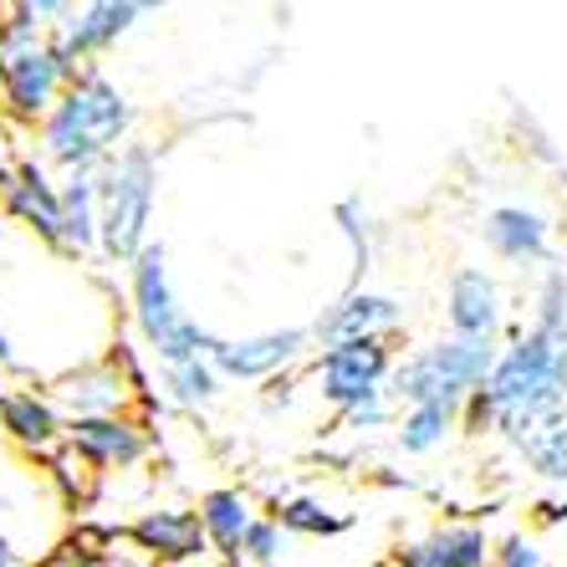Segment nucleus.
I'll return each instance as SVG.
<instances>
[{
  "instance_id": "29",
  "label": "nucleus",
  "mask_w": 567,
  "mask_h": 567,
  "mask_svg": "<svg viewBox=\"0 0 567 567\" xmlns=\"http://www.w3.org/2000/svg\"><path fill=\"white\" fill-rule=\"evenodd\" d=\"M491 567H553L547 553H542V542L527 537V532H506L496 542V553H491Z\"/></svg>"
},
{
  "instance_id": "13",
  "label": "nucleus",
  "mask_w": 567,
  "mask_h": 567,
  "mask_svg": "<svg viewBox=\"0 0 567 567\" xmlns=\"http://www.w3.org/2000/svg\"><path fill=\"white\" fill-rule=\"evenodd\" d=\"M52 404L66 414V424L72 420H113V414H128V404L138 394L128 389V379H123L107 358H93V363H82V369H66L52 379Z\"/></svg>"
},
{
  "instance_id": "17",
  "label": "nucleus",
  "mask_w": 567,
  "mask_h": 567,
  "mask_svg": "<svg viewBox=\"0 0 567 567\" xmlns=\"http://www.w3.org/2000/svg\"><path fill=\"white\" fill-rule=\"evenodd\" d=\"M128 542L148 563H195L210 553L195 506H154L128 527Z\"/></svg>"
},
{
  "instance_id": "7",
  "label": "nucleus",
  "mask_w": 567,
  "mask_h": 567,
  "mask_svg": "<svg viewBox=\"0 0 567 567\" xmlns=\"http://www.w3.org/2000/svg\"><path fill=\"white\" fill-rule=\"evenodd\" d=\"M154 6H138V0H87V6H72L66 21L52 27V52L62 56L72 72H87L107 47H118Z\"/></svg>"
},
{
  "instance_id": "14",
  "label": "nucleus",
  "mask_w": 567,
  "mask_h": 567,
  "mask_svg": "<svg viewBox=\"0 0 567 567\" xmlns=\"http://www.w3.org/2000/svg\"><path fill=\"white\" fill-rule=\"evenodd\" d=\"M481 240L496 261L522 266V271L553 261V220L532 205H491L481 215Z\"/></svg>"
},
{
  "instance_id": "12",
  "label": "nucleus",
  "mask_w": 567,
  "mask_h": 567,
  "mask_svg": "<svg viewBox=\"0 0 567 567\" xmlns=\"http://www.w3.org/2000/svg\"><path fill=\"white\" fill-rule=\"evenodd\" d=\"M66 450H72L93 475H107V471H133V465H144L154 440H148L144 420L113 414V420H72L66 424Z\"/></svg>"
},
{
  "instance_id": "23",
  "label": "nucleus",
  "mask_w": 567,
  "mask_h": 567,
  "mask_svg": "<svg viewBox=\"0 0 567 567\" xmlns=\"http://www.w3.org/2000/svg\"><path fill=\"white\" fill-rule=\"evenodd\" d=\"M271 516L281 522L287 537H343V532L353 527V516L328 506L322 496H281V502L271 506Z\"/></svg>"
},
{
  "instance_id": "6",
  "label": "nucleus",
  "mask_w": 567,
  "mask_h": 567,
  "mask_svg": "<svg viewBox=\"0 0 567 567\" xmlns=\"http://www.w3.org/2000/svg\"><path fill=\"white\" fill-rule=\"evenodd\" d=\"M399 353L383 338H363V343H338L312 353V389L322 394L332 414H348L369 399L389 394V373H394Z\"/></svg>"
},
{
  "instance_id": "28",
  "label": "nucleus",
  "mask_w": 567,
  "mask_h": 567,
  "mask_svg": "<svg viewBox=\"0 0 567 567\" xmlns=\"http://www.w3.org/2000/svg\"><path fill=\"white\" fill-rule=\"evenodd\" d=\"M394 420H399V404H394L389 394H379V399H369V404H358V410L338 414V424H343L348 435H373V430H394Z\"/></svg>"
},
{
  "instance_id": "8",
  "label": "nucleus",
  "mask_w": 567,
  "mask_h": 567,
  "mask_svg": "<svg viewBox=\"0 0 567 567\" xmlns=\"http://www.w3.org/2000/svg\"><path fill=\"white\" fill-rule=\"evenodd\" d=\"M312 353V332L307 328H271L251 338H220L210 353L220 383H271L287 369H297Z\"/></svg>"
},
{
  "instance_id": "34",
  "label": "nucleus",
  "mask_w": 567,
  "mask_h": 567,
  "mask_svg": "<svg viewBox=\"0 0 567 567\" xmlns=\"http://www.w3.org/2000/svg\"><path fill=\"white\" fill-rule=\"evenodd\" d=\"M542 516H547V522H563V516H567V502H542Z\"/></svg>"
},
{
  "instance_id": "2",
  "label": "nucleus",
  "mask_w": 567,
  "mask_h": 567,
  "mask_svg": "<svg viewBox=\"0 0 567 567\" xmlns=\"http://www.w3.org/2000/svg\"><path fill=\"white\" fill-rule=\"evenodd\" d=\"M486 394L496 404V440L516 450L532 430L567 420V353L542 332L516 328L491 369Z\"/></svg>"
},
{
  "instance_id": "24",
  "label": "nucleus",
  "mask_w": 567,
  "mask_h": 567,
  "mask_svg": "<svg viewBox=\"0 0 567 567\" xmlns=\"http://www.w3.org/2000/svg\"><path fill=\"white\" fill-rule=\"evenodd\" d=\"M158 379H164V399H169L174 410H205V404H215L225 389L210 358L179 363V369H158Z\"/></svg>"
},
{
  "instance_id": "4",
  "label": "nucleus",
  "mask_w": 567,
  "mask_h": 567,
  "mask_svg": "<svg viewBox=\"0 0 567 567\" xmlns=\"http://www.w3.org/2000/svg\"><path fill=\"white\" fill-rule=\"evenodd\" d=\"M502 358V343H481V338H430L410 348L389 373V399L399 410L410 404H450L461 410L471 394H481Z\"/></svg>"
},
{
  "instance_id": "31",
  "label": "nucleus",
  "mask_w": 567,
  "mask_h": 567,
  "mask_svg": "<svg viewBox=\"0 0 567 567\" xmlns=\"http://www.w3.org/2000/svg\"><path fill=\"white\" fill-rule=\"evenodd\" d=\"M107 363H113V369H118L123 379H128V389H133V394H144V389H148L144 358H138V348H133L128 338H118V343H113V353H107Z\"/></svg>"
},
{
  "instance_id": "30",
  "label": "nucleus",
  "mask_w": 567,
  "mask_h": 567,
  "mask_svg": "<svg viewBox=\"0 0 567 567\" xmlns=\"http://www.w3.org/2000/svg\"><path fill=\"white\" fill-rule=\"evenodd\" d=\"M461 435H471V440L496 435V404H491L486 389H481V394H471L461 404Z\"/></svg>"
},
{
  "instance_id": "32",
  "label": "nucleus",
  "mask_w": 567,
  "mask_h": 567,
  "mask_svg": "<svg viewBox=\"0 0 567 567\" xmlns=\"http://www.w3.org/2000/svg\"><path fill=\"white\" fill-rule=\"evenodd\" d=\"M41 567H107V563H103V553H87L82 542H66V547H56Z\"/></svg>"
},
{
  "instance_id": "35",
  "label": "nucleus",
  "mask_w": 567,
  "mask_h": 567,
  "mask_svg": "<svg viewBox=\"0 0 567 567\" xmlns=\"http://www.w3.org/2000/svg\"><path fill=\"white\" fill-rule=\"evenodd\" d=\"M0 567H16V547H11V537L0 532Z\"/></svg>"
},
{
  "instance_id": "20",
  "label": "nucleus",
  "mask_w": 567,
  "mask_h": 567,
  "mask_svg": "<svg viewBox=\"0 0 567 567\" xmlns=\"http://www.w3.org/2000/svg\"><path fill=\"white\" fill-rule=\"evenodd\" d=\"M62 251H97V174H62Z\"/></svg>"
},
{
  "instance_id": "1",
  "label": "nucleus",
  "mask_w": 567,
  "mask_h": 567,
  "mask_svg": "<svg viewBox=\"0 0 567 567\" xmlns=\"http://www.w3.org/2000/svg\"><path fill=\"white\" fill-rule=\"evenodd\" d=\"M133 123H138L133 97L107 72L87 66L37 128V158L62 174H97L107 158L133 144Z\"/></svg>"
},
{
  "instance_id": "9",
  "label": "nucleus",
  "mask_w": 567,
  "mask_h": 567,
  "mask_svg": "<svg viewBox=\"0 0 567 567\" xmlns=\"http://www.w3.org/2000/svg\"><path fill=\"white\" fill-rule=\"evenodd\" d=\"M399 328H404V302H399V297L369 291V287H348L338 302L317 312V322L307 332H312L317 353H322V348L363 343V338H383V343H389Z\"/></svg>"
},
{
  "instance_id": "21",
  "label": "nucleus",
  "mask_w": 567,
  "mask_h": 567,
  "mask_svg": "<svg viewBox=\"0 0 567 567\" xmlns=\"http://www.w3.org/2000/svg\"><path fill=\"white\" fill-rule=\"evenodd\" d=\"M461 430V410L450 404H410L394 420V445L404 455H440Z\"/></svg>"
},
{
  "instance_id": "36",
  "label": "nucleus",
  "mask_w": 567,
  "mask_h": 567,
  "mask_svg": "<svg viewBox=\"0 0 567 567\" xmlns=\"http://www.w3.org/2000/svg\"><path fill=\"white\" fill-rule=\"evenodd\" d=\"M547 343H557V348H563V353H567V317H563V322H557V332H553V338H547Z\"/></svg>"
},
{
  "instance_id": "10",
  "label": "nucleus",
  "mask_w": 567,
  "mask_h": 567,
  "mask_svg": "<svg viewBox=\"0 0 567 567\" xmlns=\"http://www.w3.org/2000/svg\"><path fill=\"white\" fill-rule=\"evenodd\" d=\"M445 328L450 338L496 343L506 332V287L491 266H455L445 281Z\"/></svg>"
},
{
  "instance_id": "5",
  "label": "nucleus",
  "mask_w": 567,
  "mask_h": 567,
  "mask_svg": "<svg viewBox=\"0 0 567 567\" xmlns=\"http://www.w3.org/2000/svg\"><path fill=\"white\" fill-rule=\"evenodd\" d=\"M72 66L52 52V41H21V47H0V113L21 128H41L47 113L62 103L72 87Z\"/></svg>"
},
{
  "instance_id": "25",
  "label": "nucleus",
  "mask_w": 567,
  "mask_h": 567,
  "mask_svg": "<svg viewBox=\"0 0 567 567\" xmlns=\"http://www.w3.org/2000/svg\"><path fill=\"white\" fill-rule=\"evenodd\" d=\"M332 220H338V236L348 240V251H353V271L363 277L369 271V261H373V220H369V205L358 195H348V199H338L332 205Z\"/></svg>"
},
{
  "instance_id": "37",
  "label": "nucleus",
  "mask_w": 567,
  "mask_h": 567,
  "mask_svg": "<svg viewBox=\"0 0 567 567\" xmlns=\"http://www.w3.org/2000/svg\"><path fill=\"white\" fill-rule=\"evenodd\" d=\"M389 567H404V563H399V557H394V563H389Z\"/></svg>"
},
{
  "instance_id": "22",
  "label": "nucleus",
  "mask_w": 567,
  "mask_h": 567,
  "mask_svg": "<svg viewBox=\"0 0 567 567\" xmlns=\"http://www.w3.org/2000/svg\"><path fill=\"white\" fill-rule=\"evenodd\" d=\"M512 455L527 465V475H537L542 486L567 491V420H553V424H542V430H532Z\"/></svg>"
},
{
  "instance_id": "26",
  "label": "nucleus",
  "mask_w": 567,
  "mask_h": 567,
  "mask_svg": "<svg viewBox=\"0 0 567 567\" xmlns=\"http://www.w3.org/2000/svg\"><path fill=\"white\" fill-rule=\"evenodd\" d=\"M281 553H287V532H281L277 516H256L246 542H240V563L251 567H277Z\"/></svg>"
},
{
  "instance_id": "3",
  "label": "nucleus",
  "mask_w": 567,
  "mask_h": 567,
  "mask_svg": "<svg viewBox=\"0 0 567 567\" xmlns=\"http://www.w3.org/2000/svg\"><path fill=\"white\" fill-rule=\"evenodd\" d=\"M158 179L164 169L148 144H128L97 169V251L113 266H133L154 246Z\"/></svg>"
},
{
  "instance_id": "16",
  "label": "nucleus",
  "mask_w": 567,
  "mask_h": 567,
  "mask_svg": "<svg viewBox=\"0 0 567 567\" xmlns=\"http://www.w3.org/2000/svg\"><path fill=\"white\" fill-rule=\"evenodd\" d=\"M0 435L27 455H56L66 445V414L41 389H0Z\"/></svg>"
},
{
  "instance_id": "27",
  "label": "nucleus",
  "mask_w": 567,
  "mask_h": 567,
  "mask_svg": "<svg viewBox=\"0 0 567 567\" xmlns=\"http://www.w3.org/2000/svg\"><path fill=\"white\" fill-rule=\"evenodd\" d=\"M52 486L62 491V502L66 506H87V496H93V471L72 455V450H56L52 455Z\"/></svg>"
},
{
  "instance_id": "15",
  "label": "nucleus",
  "mask_w": 567,
  "mask_h": 567,
  "mask_svg": "<svg viewBox=\"0 0 567 567\" xmlns=\"http://www.w3.org/2000/svg\"><path fill=\"white\" fill-rule=\"evenodd\" d=\"M0 205L11 220L31 225L47 246L62 251V185H52L41 158H21L11 174H0Z\"/></svg>"
},
{
  "instance_id": "19",
  "label": "nucleus",
  "mask_w": 567,
  "mask_h": 567,
  "mask_svg": "<svg viewBox=\"0 0 567 567\" xmlns=\"http://www.w3.org/2000/svg\"><path fill=\"white\" fill-rule=\"evenodd\" d=\"M195 516H199V527H205L210 553H220L225 563H240V542H246V532H251V522L261 512H256L251 496L240 486H215L199 496Z\"/></svg>"
},
{
  "instance_id": "18",
  "label": "nucleus",
  "mask_w": 567,
  "mask_h": 567,
  "mask_svg": "<svg viewBox=\"0 0 567 567\" xmlns=\"http://www.w3.org/2000/svg\"><path fill=\"white\" fill-rule=\"evenodd\" d=\"M496 537L481 522H440L399 547L404 567H491Z\"/></svg>"
},
{
  "instance_id": "11",
  "label": "nucleus",
  "mask_w": 567,
  "mask_h": 567,
  "mask_svg": "<svg viewBox=\"0 0 567 567\" xmlns=\"http://www.w3.org/2000/svg\"><path fill=\"white\" fill-rule=\"evenodd\" d=\"M128 302H133V328H138V338H144L148 353H154V348L164 343L179 322H185L179 297H174L169 251H164V240H154V246L128 266Z\"/></svg>"
},
{
  "instance_id": "33",
  "label": "nucleus",
  "mask_w": 567,
  "mask_h": 567,
  "mask_svg": "<svg viewBox=\"0 0 567 567\" xmlns=\"http://www.w3.org/2000/svg\"><path fill=\"white\" fill-rule=\"evenodd\" d=\"M0 369H16V348H11V338H6V328H0Z\"/></svg>"
}]
</instances>
